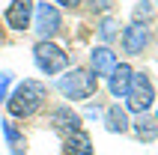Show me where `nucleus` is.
I'll use <instances>...</instances> for the list:
<instances>
[{"instance_id":"f257e3e1","label":"nucleus","mask_w":158,"mask_h":155,"mask_svg":"<svg viewBox=\"0 0 158 155\" xmlns=\"http://www.w3.org/2000/svg\"><path fill=\"white\" fill-rule=\"evenodd\" d=\"M45 102H48V84H42L39 78H24L21 84L12 86L6 98L9 119H30L45 107Z\"/></svg>"},{"instance_id":"f03ea898","label":"nucleus","mask_w":158,"mask_h":155,"mask_svg":"<svg viewBox=\"0 0 158 155\" xmlns=\"http://www.w3.org/2000/svg\"><path fill=\"white\" fill-rule=\"evenodd\" d=\"M54 90L66 98V104H72V102H89V98L98 93V78L93 75L87 66H75V69H66L63 75H57Z\"/></svg>"},{"instance_id":"7ed1b4c3","label":"nucleus","mask_w":158,"mask_h":155,"mask_svg":"<svg viewBox=\"0 0 158 155\" xmlns=\"http://www.w3.org/2000/svg\"><path fill=\"white\" fill-rule=\"evenodd\" d=\"M33 66L42 75L54 78V75H63V72L69 69V54L63 51L57 42H42V39H36L33 45Z\"/></svg>"},{"instance_id":"20e7f679","label":"nucleus","mask_w":158,"mask_h":155,"mask_svg":"<svg viewBox=\"0 0 158 155\" xmlns=\"http://www.w3.org/2000/svg\"><path fill=\"white\" fill-rule=\"evenodd\" d=\"M152 104H155V86H152L149 75H143V72H134L131 78V86H128V95H125V111L128 113H143L152 111Z\"/></svg>"},{"instance_id":"39448f33","label":"nucleus","mask_w":158,"mask_h":155,"mask_svg":"<svg viewBox=\"0 0 158 155\" xmlns=\"http://www.w3.org/2000/svg\"><path fill=\"white\" fill-rule=\"evenodd\" d=\"M30 30L36 33V39H42V42H54V36L63 30L60 9L54 6V3H48V0L36 3V6H33V24H30Z\"/></svg>"},{"instance_id":"423d86ee","label":"nucleus","mask_w":158,"mask_h":155,"mask_svg":"<svg viewBox=\"0 0 158 155\" xmlns=\"http://www.w3.org/2000/svg\"><path fill=\"white\" fill-rule=\"evenodd\" d=\"M48 122H51V128L57 131L60 137H69V134L84 128V116H81L72 104H54L51 111H48Z\"/></svg>"},{"instance_id":"0eeeda50","label":"nucleus","mask_w":158,"mask_h":155,"mask_svg":"<svg viewBox=\"0 0 158 155\" xmlns=\"http://www.w3.org/2000/svg\"><path fill=\"white\" fill-rule=\"evenodd\" d=\"M119 39H123V51L128 54V57H137V54H143L149 48L152 33H149V27L143 24V21H131V24L123 30Z\"/></svg>"},{"instance_id":"6e6552de","label":"nucleus","mask_w":158,"mask_h":155,"mask_svg":"<svg viewBox=\"0 0 158 155\" xmlns=\"http://www.w3.org/2000/svg\"><path fill=\"white\" fill-rule=\"evenodd\" d=\"M33 6L36 0H12L6 6V27L9 30H18V33H24V30H30V24H33Z\"/></svg>"},{"instance_id":"1a4fd4ad","label":"nucleus","mask_w":158,"mask_h":155,"mask_svg":"<svg viewBox=\"0 0 158 155\" xmlns=\"http://www.w3.org/2000/svg\"><path fill=\"white\" fill-rule=\"evenodd\" d=\"M119 66V57H116L114 48H107V45H96L93 51H89V72L96 78H110V72Z\"/></svg>"},{"instance_id":"9d476101","label":"nucleus","mask_w":158,"mask_h":155,"mask_svg":"<svg viewBox=\"0 0 158 155\" xmlns=\"http://www.w3.org/2000/svg\"><path fill=\"white\" fill-rule=\"evenodd\" d=\"M102 122L110 134H128L131 131V119H128V111L123 104H107L105 113H102Z\"/></svg>"},{"instance_id":"9b49d317","label":"nucleus","mask_w":158,"mask_h":155,"mask_svg":"<svg viewBox=\"0 0 158 155\" xmlns=\"http://www.w3.org/2000/svg\"><path fill=\"white\" fill-rule=\"evenodd\" d=\"M131 78H134V69L128 63H119L110 78H107V93L114 95V98H125L128 95V86H131Z\"/></svg>"},{"instance_id":"f8f14e48","label":"nucleus","mask_w":158,"mask_h":155,"mask_svg":"<svg viewBox=\"0 0 158 155\" xmlns=\"http://www.w3.org/2000/svg\"><path fill=\"white\" fill-rule=\"evenodd\" d=\"M63 155H93V137L84 128L63 137Z\"/></svg>"},{"instance_id":"ddd939ff","label":"nucleus","mask_w":158,"mask_h":155,"mask_svg":"<svg viewBox=\"0 0 158 155\" xmlns=\"http://www.w3.org/2000/svg\"><path fill=\"white\" fill-rule=\"evenodd\" d=\"M131 131H134V137H137V140L152 143V140L158 137V122H155V116L143 113V116H137V119L131 122Z\"/></svg>"},{"instance_id":"4468645a","label":"nucleus","mask_w":158,"mask_h":155,"mask_svg":"<svg viewBox=\"0 0 158 155\" xmlns=\"http://www.w3.org/2000/svg\"><path fill=\"white\" fill-rule=\"evenodd\" d=\"M0 131H3V137H6V146L12 149V152H21V146H27L24 131L18 128L12 119H0Z\"/></svg>"},{"instance_id":"2eb2a0df","label":"nucleus","mask_w":158,"mask_h":155,"mask_svg":"<svg viewBox=\"0 0 158 155\" xmlns=\"http://www.w3.org/2000/svg\"><path fill=\"white\" fill-rule=\"evenodd\" d=\"M96 36L102 39V45H107V48H110V42L119 36V21H116L114 15H105L102 21H98V27H96Z\"/></svg>"},{"instance_id":"dca6fc26","label":"nucleus","mask_w":158,"mask_h":155,"mask_svg":"<svg viewBox=\"0 0 158 155\" xmlns=\"http://www.w3.org/2000/svg\"><path fill=\"white\" fill-rule=\"evenodd\" d=\"M12 84H15V75H12L9 69H3L0 72V104H6L9 93H12Z\"/></svg>"},{"instance_id":"f3484780","label":"nucleus","mask_w":158,"mask_h":155,"mask_svg":"<svg viewBox=\"0 0 158 155\" xmlns=\"http://www.w3.org/2000/svg\"><path fill=\"white\" fill-rule=\"evenodd\" d=\"M149 15H152V3L149 0H140V3L134 6V21H143V24H146Z\"/></svg>"},{"instance_id":"a211bd4d","label":"nucleus","mask_w":158,"mask_h":155,"mask_svg":"<svg viewBox=\"0 0 158 155\" xmlns=\"http://www.w3.org/2000/svg\"><path fill=\"white\" fill-rule=\"evenodd\" d=\"M98 113H105V107H102V102H96V104L89 102V104H87V111L81 113V116H89V119H96Z\"/></svg>"},{"instance_id":"6ab92c4d","label":"nucleus","mask_w":158,"mask_h":155,"mask_svg":"<svg viewBox=\"0 0 158 155\" xmlns=\"http://www.w3.org/2000/svg\"><path fill=\"white\" fill-rule=\"evenodd\" d=\"M51 3H54L57 9H78L84 0H51Z\"/></svg>"},{"instance_id":"aec40b11","label":"nucleus","mask_w":158,"mask_h":155,"mask_svg":"<svg viewBox=\"0 0 158 155\" xmlns=\"http://www.w3.org/2000/svg\"><path fill=\"white\" fill-rule=\"evenodd\" d=\"M89 9L93 12H107L110 9V0H89Z\"/></svg>"},{"instance_id":"412c9836","label":"nucleus","mask_w":158,"mask_h":155,"mask_svg":"<svg viewBox=\"0 0 158 155\" xmlns=\"http://www.w3.org/2000/svg\"><path fill=\"white\" fill-rule=\"evenodd\" d=\"M155 122H158V107H155Z\"/></svg>"},{"instance_id":"4be33fe9","label":"nucleus","mask_w":158,"mask_h":155,"mask_svg":"<svg viewBox=\"0 0 158 155\" xmlns=\"http://www.w3.org/2000/svg\"><path fill=\"white\" fill-rule=\"evenodd\" d=\"M12 155H24V152H12Z\"/></svg>"},{"instance_id":"5701e85b","label":"nucleus","mask_w":158,"mask_h":155,"mask_svg":"<svg viewBox=\"0 0 158 155\" xmlns=\"http://www.w3.org/2000/svg\"><path fill=\"white\" fill-rule=\"evenodd\" d=\"M152 3H158V0H152Z\"/></svg>"}]
</instances>
